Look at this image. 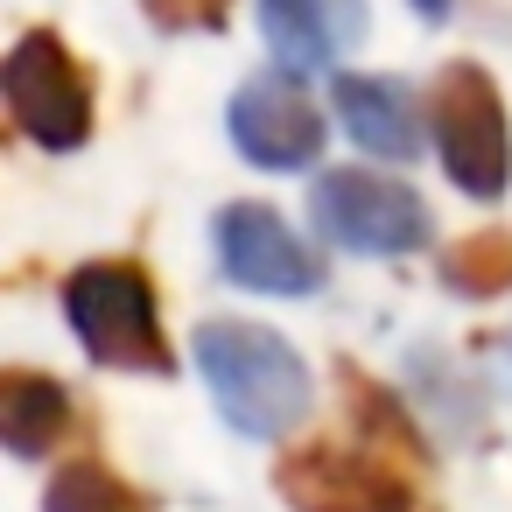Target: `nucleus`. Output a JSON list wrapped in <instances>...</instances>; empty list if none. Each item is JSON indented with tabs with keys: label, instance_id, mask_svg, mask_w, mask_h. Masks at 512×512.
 <instances>
[{
	"label": "nucleus",
	"instance_id": "nucleus-5",
	"mask_svg": "<svg viewBox=\"0 0 512 512\" xmlns=\"http://www.w3.org/2000/svg\"><path fill=\"white\" fill-rule=\"evenodd\" d=\"M428 120H435V148L442 169L463 197L491 204L512 183V127H505V99L477 64H449L428 92Z\"/></svg>",
	"mask_w": 512,
	"mask_h": 512
},
{
	"label": "nucleus",
	"instance_id": "nucleus-15",
	"mask_svg": "<svg viewBox=\"0 0 512 512\" xmlns=\"http://www.w3.org/2000/svg\"><path fill=\"white\" fill-rule=\"evenodd\" d=\"M141 15L169 36H197V29H225L232 0H141Z\"/></svg>",
	"mask_w": 512,
	"mask_h": 512
},
{
	"label": "nucleus",
	"instance_id": "nucleus-7",
	"mask_svg": "<svg viewBox=\"0 0 512 512\" xmlns=\"http://www.w3.org/2000/svg\"><path fill=\"white\" fill-rule=\"evenodd\" d=\"M232 148L253 162V169H309L316 155H323V113H316V99L302 92V78L295 71H260V78H246L239 85V99H232Z\"/></svg>",
	"mask_w": 512,
	"mask_h": 512
},
{
	"label": "nucleus",
	"instance_id": "nucleus-14",
	"mask_svg": "<svg viewBox=\"0 0 512 512\" xmlns=\"http://www.w3.org/2000/svg\"><path fill=\"white\" fill-rule=\"evenodd\" d=\"M43 512H148V498H141L113 463L71 456V463L50 477V491H43Z\"/></svg>",
	"mask_w": 512,
	"mask_h": 512
},
{
	"label": "nucleus",
	"instance_id": "nucleus-13",
	"mask_svg": "<svg viewBox=\"0 0 512 512\" xmlns=\"http://www.w3.org/2000/svg\"><path fill=\"white\" fill-rule=\"evenodd\" d=\"M442 288L449 295H470V302H491L512 288V232L505 225H484L470 239H456L442 253Z\"/></svg>",
	"mask_w": 512,
	"mask_h": 512
},
{
	"label": "nucleus",
	"instance_id": "nucleus-16",
	"mask_svg": "<svg viewBox=\"0 0 512 512\" xmlns=\"http://www.w3.org/2000/svg\"><path fill=\"white\" fill-rule=\"evenodd\" d=\"M414 8H421V15L435 22V15H449V8H456V0H414Z\"/></svg>",
	"mask_w": 512,
	"mask_h": 512
},
{
	"label": "nucleus",
	"instance_id": "nucleus-2",
	"mask_svg": "<svg viewBox=\"0 0 512 512\" xmlns=\"http://www.w3.org/2000/svg\"><path fill=\"white\" fill-rule=\"evenodd\" d=\"M64 323L78 330L85 358L106 372H148V379L176 372L162 302H155V281L141 260H85L64 281Z\"/></svg>",
	"mask_w": 512,
	"mask_h": 512
},
{
	"label": "nucleus",
	"instance_id": "nucleus-10",
	"mask_svg": "<svg viewBox=\"0 0 512 512\" xmlns=\"http://www.w3.org/2000/svg\"><path fill=\"white\" fill-rule=\"evenodd\" d=\"M337 120H344V134H351L365 155H379V162H414V155H421V106H414V92L393 85V78H358V71H344V78H337Z\"/></svg>",
	"mask_w": 512,
	"mask_h": 512
},
{
	"label": "nucleus",
	"instance_id": "nucleus-6",
	"mask_svg": "<svg viewBox=\"0 0 512 512\" xmlns=\"http://www.w3.org/2000/svg\"><path fill=\"white\" fill-rule=\"evenodd\" d=\"M309 218H316V232H323L330 246L365 253V260L421 253L428 232H435L428 204H421L400 176H372V169H330V176H316Z\"/></svg>",
	"mask_w": 512,
	"mask_h": 512
},
{
	"label": "nucleus",
	"instance_id": "nucleus-1",
	"mask_svg": "<svg viewBox=\"0 0 512 512\" xmlns=\"http://www.w3.org/2000/svg\"><path fill=\"white\" fill-rule=\"evenodd\" d=\"M197 372H204L218 414L253 442H281L288 428H302V414L316 400L295 344H281L274 330L239 323V316H218L197 330Z\"/></svg>",
	"mask_w": 512,
	"mask_h": 512
},
{
	"label": "nucleus",
	"instance_id": "nucleus-9",
	"mask_svg": "<svg viewBox=\"0 0 512 512\" xmlns=\"http://www.w3.org/2000/svg\"><path fill=\"white\" fill-rule=\"evenodd\" d=\"M260 29L288 71H323L365 43V0H260Z\"/></svg>",
	"mask_w": 512,
	"mask_h": 512
},
{
	"label": "nucleus",
	"instance_id": "nucleus-12",
	"mask_svg": "<svg viewBox=\"0 0 512 512\" xmlns=\"http://www.w3.org/2000/svg\"><path fill=\"white\" fill-rule=\"evenodd\" d=\"M337 386H344L351 435H358V442H372V449H386V456H400V463H414V470L428 477V442H421V428L407 421V407L393 400V386L365 379L358 365H337Z\"/></svg>",
	"mask_w": 512,
	"mask_h": 512
},
{
	"label": "nucleus",
	"instance_id": "nucleus-3",
	"mask_svg": "<svg viewBox=\"0 0 512 512\" xmlns=\"http://www.w3.org/2000/svg\"><path fill=\"white\" fill-rule=\"evenodd\" d=\"M421 470L358 442V435H323V442H302L274 463V491L295 505V512H407L421 498Z\"/></svg>",
	"mask_w": 512,
	"mask_h": 512
},
{
	"label": "nucleus",
	"instance_id": "nucleus-8",
	"mask_svg": "<svg viewBox=\"0 0 512 512\" xmlns=\"http://www.w3.org/2000/svg\"><path fill=\"white\" fill-rule=\"evenodd\" d=\"M211 246H218L225 274L253 295H309L323 281V260L267 204H225L218 225H211Z\"/></svg>",
	"mask_w": 512,
	"mask_h": 512
},
{
	"label": "nucleus",
	"instance_id": "nucleus-4",
	"mask_svg": "<svg viewBox=\"0 0 512 512\" xmlns=\"http://www.w3.org/2000/svg\"><path fill=\"white\" fill-rule=\"evenodd\" d=\"M0 99H8V127L50 155H71L92 141V71L57 29H29L8 64H0Z\"/></svg>",
	"mask_w": 512,
	"mask_h": 512
},
{
	"label": "nucleus",
	"instance_id": "nucleus-11",
	"mask_svg": "<svg viewBox=\"0 0 512 512\" xmlns=\"http://www.w3.org/2000/svg\"><path fill=\"white\" fill-rule=\"evenodd\" d=\"M64 435H71V393H64V379L29 372V365L0 372V442H8L15 456H50Z\"/></svg>",
	"mask_w": 512,
	"mask_h": 512
}]
</instances>
